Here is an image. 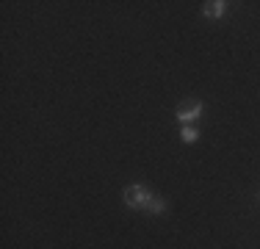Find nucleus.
Wrapping results in <instances>:
<instances>
[{
    "label": "nucleus",
    "mask_w": 260,
    "mask_h": 249,
    "mask_svg": "<svg viewBox=\"0 0 260 249\" xmlns=\"http://www.w3.org/2000/svg\"><path fill=\"white\" fill-rule=\"evenodd\" d=\"M152 197L155 194L141 183H133V185H127V189L122 191V199H125V205L130 210H147V205H150Z\"/></svg>",
    "instance_id": "f257e3e1"
},
{
    "label": "nucleus",
    "mask_w": 260,
    "mask_h": 249,
    "mask_svg": "<svg viewBox=\"0 0 260 249\" xmlns=\"http://www.w3.org/2000/svg\"><path fill=\"white\" fill-rule=\"evenodd\" d=\"M166 208H169V202H166V199L164 197H152L150 199V205H147V210H144V213H150V216H160V213H166Z\"/></svg>",
    "instance_id": "39448f33"
},
{
    "label": "nucleus",
    "mask_w": 260,
    "mask_h": 249,
    "mask_svg": "<svg viewBox=\"0 0 260 249\" xmlns=\"http://www.w3.org/2000/svg\"><path fill=\"white\" fill-rule=\"evenodd\" d=\"M202 111H205L202 100H188V103H183L180 108L175 111V119L180 124H197V119L202 116Z\"/></svg>",
    "instance_id": "f03ea898"
},
{
    "label": "nucleus",
    "mask_w": 260,
    "mask_h": 249,
    "mask_svg": "<svg viewBox=\"0 0 260 249\" xmlns=\"http://www.w3.org/2000/svg\"><path fill=\"white\" fill-rule=\"evenodd\" d=\"M227 0H208V3H202V14L208 17V20H221V17L227 14Z\"/></svg>",
    "instance_id": "7ed1b4c3"
},
{
    "label": "nucleus",
    "mask_w": 260,
    "mask_h": 249,
    "mask_svg": "<svg viewBox=\"0 0 260 249\" xmlns=\"http://www.w3.org/2000/svg\"><path fill=\"white\" fill-rule=\"evenodd\" d=\"M180 139L183 144H197L200 141V128L197 124H180Z\"/></svg>",
    "instance_id": "20e7f679"
}]
</instances>
